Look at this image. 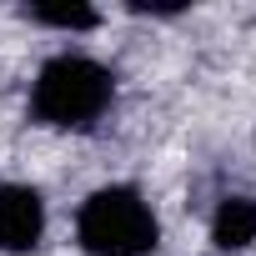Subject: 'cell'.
Listing matches in <instances>:
<instances>
[{
    "mask_svg": "<svg viewBox=\"0 0 256 256\" xmlns=\"http://www.w3.org/2000/svg\"><path fill=\"white\" fill-rule=\"evenodd\" d=\"M110 90H116V80H110V70H106L100 60L56 56V60L40 70L30 106H36V116H40L46 126H90V120L110 106Z\"/></svg>",
    "mask_w": 256,
    "mask_h": 256,
    "instance_id": "obj_1",
    "label": "cell"
},
{
    "mask_svg": "<svg viewBox=\"0 0 256 256\" xmlns=\"http://www.w3.org/2000/svg\"><path fill=\"white\" fill-rule=\"evenodd\" d=\"M46 231V201L30 186H0V246L30 251Z\"/></svg>",
    "mask_w": 256,
    "mask_h": 256,
    "instance_id": "obj_3",
    "label": "cell"
},
{
    "mask_svg": "<svg viewBox=\"0 0 256 256\" xmlns=\"http://www.w3.org/2000/svg\"><path fill=\"white\" fill-rule=\"evenodd\" d=\"M80 246L90 256H146L156 246V216L131 186H106L80 206Z\"/></svg>",
    "mask_w": 256,
    "mask_h": 256,
    "instance_id": "obj_2",
    "label": "cell"
},
{
    "mask_svg": "<svg viewBox=\"0 0 256 256\" xmlns=\"http://www.w3.org/2000/svg\"><path fill=\"white\" fill-rule=\"evenodd\" d=\"M26 16L40 20V26H56V30H90V26L100 20L90 6H30Z\"/></svg>",
    "mask_w": 256,
    "mask_h": 256,
    "instance_id": "obj_5",
    "label": "cell"
},
{
    "mask_svg": "<svg viewBox=\"0 0 256 256\" xmlns=\"http://www.w3.org/2000/svg\"><path fill=\"white\" fill-rule=\"evenodd\" d=\"M211 241L221 251H241L256 241V201L251 196H226L216 206V221H211Z\"/></svg>",
    "mask_w": 256,
    "mask_h": 256,
    "instance_id": "obj_4",
    "label": "cell"
}]
</instances>
